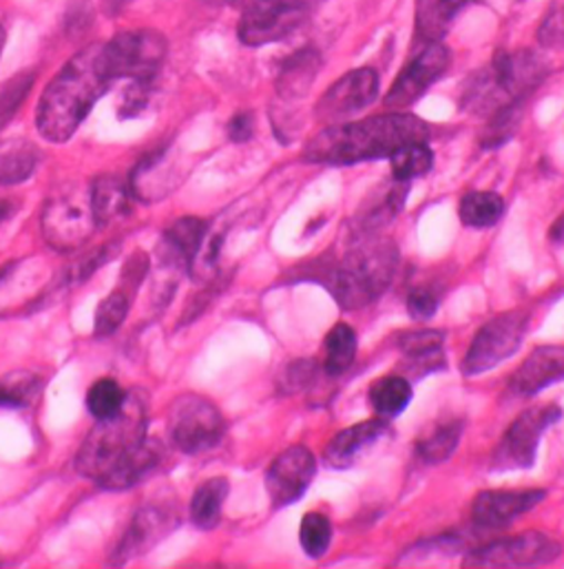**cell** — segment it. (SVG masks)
Returning a JSON list of instances; mask_svg holds the SVG:
<instances>
[{
    "instance_id": "obj_5",
    "label": "cell",
    "mask_w": 564,
    "mask_h": 569,
    "mask_svg": "<svg viewBox=\"0 0 564 569\" xmlns=\"http://www.w3.org/2000/svg\"><path fill=\"white\" fill-rule=\"evenodd\" d=\"M547 76L545 64L530 51L496 56L467 87L465 104L479 113H496L523 102Z\"/></svg>"
},
{
    "instance_id": "obj_28",
    "label": "cell",
    "mask_w": 564,
    "mask_h": 569,
    "mask_svg": "<svg viewBox=\"0 0 564 569\" xmlns=\"http://www.w3.org/2000/svg\"><path fill=\"white\" fill-rule=\"evenodd\" d=\"M503 213H505V202L498 193H492V191L467 193L459 207V216L463 224L472 229L494 227L503 218Z\"/></svg>"
},
{
    "instance_id": "obj_21",
    "label": "cell",
    "mask_w": 564,
    "mask_h": 569,
    "mask_svg": "<svg viewBox=\"0 0 564 569\" xmlns=\"http://www.w3.org/2000/svg\"><path fill=\"white\" fill-rule=\"evenodd\" d=\"M89 196L98 227L111 224L113 220L127 216L131 209V200L135 198L131 184L118 176L95 178L89 187Z\"/></svg>"
},
{
    "instance_id": "obj_23",
    "label": "cell",
    "mask_w": 564,
    "mask_h": 569,
    "mask_svg": "<svg viewBox=\"0 0 564 569\" xmlns=\"http://www.w3.org/2000/svg\"><path fill=\"white\" fill-rule=\"evenodd\" d=\"M229 490H231V486L224 477L209 479L195 490V495L191 499V521L200 530H213L220 526Z\"/></svg>"
},
{
    "instance_id": "obj_10",
    "label": "cell",
    "mask_w": 564,
    "mask_h": 569,
    "mask_svg": "<svg viewBox=\"0 0 564 569\" xmlns=\"http://www.w3.org/2000/svg\"><path fill=\"white\" fill-rule=\"evenodd\" d=\"M527 312L523 310H510L494 319H490L474 337L465 359H463V372L467 377L483 375L492 368H496L501 361L510 359L523 343L527 332Z\"/></svg>"
},
{
    "instance_id": "obj_35",
    "label": "cell",
    "mask_w": 564,
    "mask_h": 569,
    "mask_svg": "<svg viewBox=\"0 0 564 569\" xmlns=\"http://www.w3.org/2000/svg\"><path fill=\"white\" fill-rule=\"evenodd\" d=\"M299 541L310 559H321L332 543V523L319 512H310L301 519Z\"/></svg>"
},
{
    "instance_id": "obj_34",
    "label": "cell",
    "mask_w": 564,
    "mask_h": 569,
    "mask_svg": "<svg viewBox=\"0 0 564 569\" xmlns=\"http://www.w3.org/2000/svg\"><path fill=\"white\" fill-rule=\"evenodd\" d=\"M40 381L31 372H9L0 377V408H27L38 395Z\"/></svg>"
},
{
    "instance_id": "obj_31",
    "label": "cell",
    "mask_w": 564,
    "mask_h": 569,
    "mask_svg": "<svg viewBox=\"0 0 564 569\" xmlns=\"http://www.w3.org/2000/svg\"><path fill=\"white\" fill-rule=\"evenodd\" d=\"M390 162L394 180L410 182L425 176L434 167V151L427 147V142H412L394 151L390 156Z\"/></svg>"
},
{
    "instance_id": "obj_17",
    "label": "cell",
    "mask_w": 564,
    "mask_h": 569,
    "mask_svg": "<svg viewBox=\"0 0 564 569\" xmlns=\"http://www.w3.org/2000/svg\"><path fill=\"white\" fill-rule=\"evenodd\" d=\"M545 499L543 490L483 492L472 506V519L481 530H498L536 508Z\"/></svg>"
},
{
    "instance_id": "obj_16",
    "label": "cell",
    "mask_w": 564,
    "mask_h": 569,
    "mask_svg": "<svg viewBox=\"0 0 564 569\" xmlns=\"http://www.w3.org/2000/svg\"><path fill=\"white\" fill-rule=\"evenodd\" d=\"M173 526H175V519L167 508H158V506L142 508L133 517L129 530L124 532V537L115 550L113 563L122 566V563H129L142 555H147L153 546H158L173 530Z\"/></svg>"
},
{
    "instance_id": "obj_32",
    "label": "cell",
    "mask_w": 564,
    "mask_h": 569,
    "mask_svg": "<svg viewBox=\"0 0 564 569\" xmlns=\"http://www.w3.org/2000/svg\"><path fill=\"white\" fill-rule=\"evenodd\" d=\"M133 297L135 295L131 290H127L124 286H118L109 297H104L98 303L95 328H93L98 337H111L124 323Z\"/></svg>"
},
{
    "instance_id": "obj_14",
    "label": "cell",
    "mask_w": 564,
    "mask_h": 569,
    "mask_svg": "<svg viewBox=\"0 0 564 569\" xmlns=\"http://www.w3.org/2000/svg\"><path fill=\"white\" fill-rule=\"evenodd\" d=\"M379 93V76L374 69L363 67L339 78L316 102V118L325 124L339 122L361 109L370 107Z\"/></svg>"
},
{
    "instance_id": "obj_30",
    "label": "cell",
    "mask_w": 564,
    "mask_h": 569,
    "mask_svg": "<svg viewBox=\"0 0 564 569\" xmlns=\"http://www.w3.org/2000/svg\"><path fill=\"white\" fill-rule=\"evenodd\" d=\"M356 357V332L348 323H336L325 337V372L343 375Z\"/></svg>"
},
{
    "instance_id": "obj_41",
    "label": "cell",
    "mask_w": 564,
    "mask_h": 569,
    "mask_svg": "<svg viewBox=\"0 0 564 569\" xmlns=\"http://www.w3.org/2000/svg\"><path fill=\"white\" fill-rule=\"evenodd\" d=\"M131 2H133V0H104V11H107L109 16H118V13H122Z\"/></svg>"
},
{
    "instance_id": "obj_24",
    "label": "cell",
    "mask_w": 564,
    "mask_h": 569,
    "mask_svg": "<svg viewBox=\"0 0 564 569\" xmlns=\"http://www.w3.org/2000/svg\"><path fill=\"white\" fill-rule=\"evenodd\" d=\"M319 67H321V56L314 49L305 47V49L296 51L294 56H290L285 60V64L280 71L278 91L282 93L283 98L303 96L310 89V84L314 82Z\"/></svg>"
},
{
    "instance_id": "obj_40",
    "label": "cell",
    "mask_w": 564,
    "mask_h": 569,
    "mask_svg": "<svg viewBox=\"0 0 564 569\" xmlns=\"http://www.w3.org/2000/svg\"><path fill=\"white\" fill-rule=\"evenodd\" d=\"M255 124H253V116L251 113H238L231 122H229V136L233 142H249L253 138Z\"/></svg>"
},
{
    "instance_id": "obj_7",
    "label": "cell",
    "mask_w": 564,
    "mask_h": 569,
    "mask_svg": "<svg viewBox=\"0 0 564 569\" xmlns=\"http://www.w3.org/2000/svg\"><path fill=\"white\" fill-rule=\"evenodd\" d=\"M171 443L184 455H200L215 448L224 432L226 421L220 408L202 395H180L167 417Z\"/></svg>"
},
{
    "instance_id": "obj_36",
    "label": "cell",
    "mask_w": 564,
    "mask_h": 569,
    "mask_svg": "<svg viewBox=\"0 0 564 569\" xmlns=\"http://www.w3.org/2000/svg\"><path fill=\"white\" fill-rule=\"evenodd\" d=\"M151 89H153V82L129 80V87L124 89L122 100H120V116L122 118L140 116L151 100Z\"/></svg>"
},
{
    "instance_id": "obj_11",
    "label": "cell",
    "mask_w": 564,
    "mask_h": 569,
    "mask_svg": "<svg viewBox=\"0 0 564 569\" xmlns=\"http://www.w3.org/2000/svg\"><path fill=\"white\" fill-rule=\"evenodd\" d=\"M561 406H538L525 410L503 435L492 468L494 470H525L532 468L538 455V443L543 435L561 421Z\"/></svg>"
},
{
    "instance_id": "obj_38",
    "label": "cell",
    "mask_w": 564,
    "mask_h": 569,
    "mask_svg": "<svg viewBox=\"0 0 564 569\" xmlns=\"http://www.w3.org/2000/svg\"><path fill=\"white\" fill-rule=\"evenodd\" d=\"M407 310L414 319H430L439 310V297L430 288H416L407 297Z\"/></svg>"
},
{
    "instance_id": "obj_22",
    "label": "cell",
    "mask_w": 564,
    "mask_h": 569,
    "mask_svg": "<svg viewBox=\"0 0 564 569\" xmlns=\"http://www.w3.org/2000/svg\"><path fill=\"white\" fill-rule=\"evenodd\" d=\"M467 0H416V31L425 42H441Z\"/></svg>"
},
{
    "instance_id": "obj_37",
    "label": "cell",
    "mask_w": 564,
    "mask_h": 569,
    "mask_svg": "<svg viewBox=\"0 0 564 569\" xmlns=\"http://www.w3.org/2000/svg\"><path fill=\"white\" fill-rule=\"evenodd\" d=\"M29 89H31V76L16 78L2 87V91H0V127L13 116V111L20 107V102L24 100Z\"/></svg>"
},
{
    "instance_id": "obj_39",
    "label": "cell",
    "mask_w": 564,
    "mask_h": 569,
    "mask_svg": "<svg viewBox=\"0 0 564 569\" xmlns=\"http://www.w3.org/2000/svg\"><path fill=\"white\" fill-rule=\"evenodd\" d=\"M538 38L547 47H564V4L545 18Z\"/></svg>"
},
{
    "instance_id": "obj_15",
    "label": "cell",
    "mask_w": 564,
    "mask_h": 569,
    "mask_svg": "<svg viewBox=\"0 0 564 569\" xmlns=\"http://www.w3.org/2000/svg\"><path fill=\"white\" fill-rule=\"evenodd\" d=\"M314 472L316 461L305 446H292L283 450L266 472V490L273 508H285L299 501L310 488Z\"/></svg>"
},
{
    "instance_id": "obj_9",
    "label": "cell",
    "mask_w": 564,
    "mask_h": 569,
    "mask_svg": "<svg viewBox=\"0 0 564 569\" xmlns=\"http://www.w3.org/2000/svg\"><path fill=\"white\" fill-rule=\"evenodd\" d=\"M104 53L113 80L153 82L167 58V38L153 29L124 31L104 42Z\"/></svg>"
},
{
    "instance_id": "obj_26",
    "label": "cell",
    "mask_w": 564,
    "mask_h": 569,
    "mask_svg": "<svg viewBox=\"0 0 564 569\" xmlns=\"http://www.w3.org/2000/svg\"><path fill=\"white\" fill-rule=\"evenodd\" d=\"M401 350L407 357L410 368L416 372H432L443 368V335L434 330L410 332L401 337Z\"/></svg>"
},
{
    "instance_id": "obj_2",
    "label": "cell",
    "mask_w": 564,
    "mask_h": 569,
    "mask_svg": "<svg viewBox=\"0 0 564 569\" xmlns=\"http://www.w3.org/2000/svg\"><path fill=\"white\" fill-rule=\"evenodd\" d=\"M113 82L104 42L80 49L44 87L36 109L38 133L53 144L67 142Z\"/></svg>"
},
{
    "instance_id": "obj_25",
    "label": "cell",
    "mask_w": 564,
    "mask_h": 569,
    "mask_svg": "<svg viewBox=\"0 0 564 569\" xmlns=\"http://www.w3.org/2000/svg\"><path fill=\"white\" fill-rule=\"evenodd\" d=\"M38 167V151L27 140L0 142V187L20 184L31 178Z\"/></svg>"
},
{
    "instance_id": "obj_29",
    "label": "cell",
    "mask_w": 564,
    "mask_h": 569,
    "mask_svg": "<svg viewBox=\"0 0 564 569\" xmlns=\"http://www.w3.org/2000/svg\"><path fill=\"white\" fill-rule=\"evenodd\" d=\"M463 421H445L439 423L427 437H423L416 443V455L425 461V463H443L447 461L463 435Z\"/></svg>"
},
{
    "instance_id": "obj_33",
    "label": "cell",
    "mask_w": 564,
    "mask_h": 569,
    "mask_svg": "<svg viewBox=\"0 0 564 569\" xmlns=\"http://www.w3.org/2000/svg\"><path fill=\"white\" fill-rule=\"evenodd\" d=\"M124 399H127V392L122 390V386L118 381L98 379L87 392V410L91 412V417L95 421L109 419L122 408Z\"/></svg>"
},
{
    "instance_id": "obj_19",
    "label": "cell",
    "mask_w": 564,
    "mask_h": 569,
    "mask_svg": "<svg viewBox=\"0 0 564 569\" xmlns=\"http://www.w3.org/2000/svg\"><path fill=\"white\" fill-rule=\"evenodd\" d=\"M209 233V224L200 218H182L173 222L160 242V260L171 269H191L202 242Z\"/></svg>"
},
{
    "instance_id": "obj_4",
    "label": "cell",
    "mask_w": 564,
    "mask_h": 569,
    "mask_svg": "<svg viewBox=\"0 0 564 569\" xmlns=\"http://www.w3.org/2000/svg\"><path fill=\"white\" fill-rule=\"evenodd\" d=\"M399 251L390 240H367L330 269L325 286L341 308L356 310L376 301L392 284Z\"/></svg>"
},
{
    "instance_id": "obj_6",
    "label": "cell",
    "mask_w": 564,
    "mask_h": 569,
    "mask_svg": "<svg viewBox=\"0 0 564 569\" xmlns=\"http://www.w3.org/2000/svg\"><path fill=\"white\" fill-rule=\"evenodd\" d=\"M242 11L238 36L249 47L280 42L296 31L323 0H229Z\"/></svg>"
},
{
    "instance_id": "obj_13",
    "label": "cell",
    "mask_w": 564,
    "mask_h": 569,
    "mask_svg": "<svg viewBox=\"0 0 564 569\" xmlns=\"http://www.w3.org/2000/svg\"><path fill=\"white\" fill-rule=\"evenodd\" d=\"M450 51L441 42H427V47L412 58V62L401 71L385 96V107L401 111L414 104L450 67Z\"/></svg>"
},
{
    "instance_id": "obj_20",
    "label": "cell",
    "mask_w": 564,
    "mask_h": 569,
    "mask_svg": "<svg viewBox=\"0 0 564 569\" xmlns=\"http://www.w3.org/2000/svg\"><path fill=\"white\" fill-rule=\"evenodd\" d=\"M387 432V423L381 419H370L363 423H354L352 428L339 432L325 448V461L332 468H348L354 459L374 441L383 439Z\"/></svg>"
},
{
    "instance_id": "obj_12",
    "label": "cell",
    "mask_w": 564,
    "mask_h": 569,
    "mask_svg": "<svg viewBox=\"0 0 564 569\" xmlns=\"http://www.w3.org/2000/svg\"><path fill=\"white\" fill-rule=\"evenodd\" d=\"M561 557V546L541 532H527L516 539H505L474 550L465 566L470 568H534L547 566Z\"/></svg>"
},
{
    "instance_id": "obj_3",
    "label": "cell",
    "mask_w": 564,
    "mask_h": 569,
    "mask_svg": "<svg viewBox=\"0 0 564 569\" xmlns=\"http://www.w3.org/2000/svg\"><path fill=\"white\" fill-rule=\"evenodd\" d=\"M427 124L412 113H385L352 124H334L314 136L303 149V160L314 164H356L390 158L405 144L427 142Z\"/></svg>"
},
{
    "instance_id": "obj_43",
    "label": "cell",
    "mask_w": 564,
    "mask_h": 569,
    "mask_svg": "<svg viewBox=\"0 0 564 569\" xmlns=\"http://www.w3.org/2000/svg\"><path fill=\"white\" fill-rule=\"evenodd\" d=\"M552 238H554V240H558V242L564 240V218L561 220V222H558V224H556V227H554V233H552Z\"/></svg>"
},
{
    "instance_id": "obj_18",
    "label": "cell",
    "mask_w": 564,
    "mask_h": 569,
    "mask_svg": "<svg viewBox=\"0 0 564 569\" xmlns=\"http://www.w3.org/2000/svg\"><path fill=\"white\" fill-rule=\"evenodd\" d=\"M564 379V346L536 348L514 372L510 390L516 397H534L547 386Z\"/></svg>"
},
{
    "instance_id": "obj_42",
    "label": "cell",
    "mask_w": 564,
    "mask_h": 569,
    "mask_svg": "<svg viewBox=\"0 0 564 569\" xmlns=\"http://www.w3.org/2000/svg\"><path fill=\"white\" fill-rule=\"evenodd\" d=\"M11 213H13V204L7 200H0V222L7 220Z\"/></svg>"
},
{
    "instance_id": "obj_8",
    "label": "cell",
    "mask_w": 564,
    "mask_h": 569,
    "mask_svg": "<svg viewBox=\"0 0 564 569\" xmlns=\"http://www.w3.org/2000/svg\"><path fill=\"white\" fill-rule=\"evenodd\" d=\"M40 224L42 238L53 251L71 253L80 249L98 227L91 209L89 189H69L51 196L42 209Z\"/></svg>"
},
{
    "instance_id": "obj_1",
    "label": "cell",
    "mask_w": 564,
    "mask_h": 569,
    "mask_svg": "<svg viewBox=\"0 0 564 569\" xmlns=\"http://www.w3.org/2000/svg\"><path fill=\"white\" fill-rule=\"evenodd\" d=\"M147 399L140 392H127L122 408L98 419L82 441L75 470L104 490L120 492L151 477L164 459L162 446L147 437Z\"/></svg>"
},
{
    "instance_id": "obj_44",
    "label": "cell",
    "mask_w": 564,
    "mask_h": 569,
    "mask_svg": "<svg viewBox=\"0 0 564 569\" xmlns=\"http://www.w3.org/2000/svg\"><path fill=\"white\" fill-rule=\"evenodd\" d=\"M4 40H7V33H4V27L0 24V56H2V49H4Z\"/></svg>"
},
{
    "instance_id": "obj_27",
    "label": "cell",
    "mask_w": 564,
    "mask_h": 569,
    "mask_svg": "<svg viewBox=\"0 0 564 569\" xmlns=\"http://www.w3.org/2000/svg\"><path fill=\"white\" fill-rule=\"evenodd\" d=\"M410 401H412V386L401 375L383 377L370 388V403L385 419L399 417Z\"/></svg>"
}]
</instances>
